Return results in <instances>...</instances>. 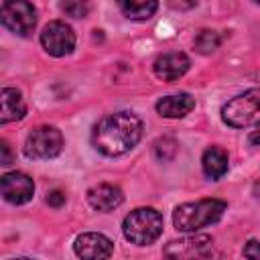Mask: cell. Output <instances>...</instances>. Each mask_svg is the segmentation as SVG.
Returning <instances> with one entry per match:
<instances>
[{
  "instance_id": "6da1fadb",
  "label": "cell",
  "mask_w": 260,
  "mask_h": 260,
  "mask_svg": "<svg viewBox=\"0 0 260 260\" xmlns=\"http://www.w3.org/2000/svg\"><path fill=\"white\" fill-rule=\"evenodd\" d=\"M142 138V120L132 112L102 116L91 130V144L106 156H120L132 150Z\"/></svg>"
},
{
  "instance_id": "7a4b0ae2",
  "label": "cell",
  "mask_w": 260,
  "mask_h": 260,
  "mask_svg": "<svg viewBox=\"0 0 260 260\" xmlns=\"http://www.w3.org/2000/svg\"><path fill=\"white\" fill-rule=\"evenodd\" d=\"M225 201L221 199H199L191 203H181L173 211V223L179 232L193 234L221 219L225 211Z\"/></svg>"
},
{
  "instance_id": "3957f363",
  "label": "cell",
  "mask_w": 260,
  "mask_h": 260,
  "mask_svg": "<svg viewBox=\"0 0 260 260\" xmlns=\"http://www.w3.org/2000/svg\"><path fill=\"white\" fill-rule=\"evenodd\" d=\"M124 238L136 246H148L162 232V215L154 207H136L122 221Z\"/></svg>"
},
{
  "instance_id": "277c9868",
  "label": "cell",
  "mask_w": 260,
  "mask_h": 260,
  "mask_svg": "<svg viewBox=\"0 0 260 260\" xmlns=\"http://www.w3.org/2000/svg\"><path fill=\"white\" fill-rule=\"evenodd\" d=\"M221 120L232 128L260 126V87H252L232 98L221 108Z\"/></svg>"
},
{
  "instance_id": "5b68a950",
  "label": "cell",
  "mask_w": 260,
  "mask_h": 260,
  "mask_svg": "<svg viewBox=\"0 0 260 260\" xmlns=\"http://www.w3.org/2000/svg\"><path fill=\"white\" fill-rule=\"evenodd\" d=\"M63 150V134L55 126H37L24 140V154L28 158H55Z\"/></svg>"
},
{
  "instance_id": "8992f818",
  "label": "cell",
  "mask_w": 260,
  "mask_h": 260,
  "mask_svg": "<svg viewBox=\"0 0 260 260\" xmlns=\"http://www.w3.org/2000/svg\"><path fill=\"white\" fill-rule=\"evenodd\" d=\"M0 20L10 32L28 37L37 26V10L28 0H4Z\"/></svg>"
},
{
  "instance_id": "52a82bcc",
  "label": "cell",
  "mask_w": 260,
  "mask_h": 260,
  "mask_svg": "<svg viewBox=\"0 0 260 260\" xmlns=\"http://www.w3.org/2000/svg\"><path fill=\"white\" fill-rule=\"evenodd\" d=\"M43 49L53 57H65L75 49V32L63 20L49 22L41 32Z\"/></svg>"
},
{
  "instance_id": "ba28073f",
  "label": "cell",
  "mask_w": 260,
  "mask_h": 260,
  "mask_svg": "<svg viewBox=\"0 0 260 260\" xmlns=\"http://www.w3.org/2000/svg\"><path fill=\"white\" fill-rule=\"evenodd\" d=\"M165 256L169 258H205L213 254V240L203 234L185 236L181 240H173L165 246Z\"/></svg>"
},
{
  "instance_id": "9c48e42d",
  "label": "cell",
  "mask_w": 260,
  "mask_h": 260,
  "mask_svg": "<svg viewBox=\"0 0 260 260\" xmlns=\"http://www.w3.org/2000/svg\"><path fill=\"white\" fill-rule=\"evenodd\" d=\"M0 193H2V197L8 203L22 205V203L32 199L35 183H32V179L26 173L12 171V173L2 175V179H0Z\"/></svg>"
},
{
  "instance_id": "30bf717a",
  "label": "cell",
  "mask_w": 260,
  "mask_h": 260,
  "mask_svg": "<svg viewBox=\"0 0 260 260\" xmlns=\"http://www.w3.org/2000/svg\"><path fill=\"white\" fill-rule=\"evenodd\" d=\"M73 250L79 258L85 260H98V258H110L114 252V244L110 238L98 232H85L75 238Z\"/></svg>"
},
{
  "instance_id": "8fae6325",
  "label": "cell",
  "mask_w": 260,
  "mask_h": 260,
  "mask_svg": "<svg viewBox=\"0 0 260 260\" xmlns=\"http://www.w3.org/2000/svg\"><path fill=\"white\" fill-rule=\"evenodd\" d=\"M191 67V59L181 53V51H171V53H162L154 59L152 63V71L158 79L162 81H177L181 79Z\"/></svg>"
},
{
  "instance_id": "7c38bea8",
  "label": "cell",
  "mask_w": 260,
  "mask_h": 260,
  "mask_svg": "<svg viewBox=\"0 0 260 260\" xmlns=\"http://www.w3.org/2000/svg\"><path fill=\"white\" fill-rule=\"evenodd\" d=\"M122 201H124L122 189L112 183H100L87 189V203L98 211H112L120 207Z\"/></svg>"
},
{
  "instance_id": "4fadbf2b",
  "label": "cell",
  "mask_w": 260,
  "mask_h": 260,
  "mask_svg": "<svg viewBox=\"0 0 260 260\" xmlns=\"http://www.w3.org/2000/svg\"><path fill=\"white\" fill-rule=\"evenodd\" d=\"M195 108V98L191 93H175L165 95L156 102V112L162 118H183Z\"/></svg>"
},
{
  "instance_id": "5bb4252c",
  "label": "cell",
  "mask_w": 260,
  "mask_h": 260,
  "mask_svg": "<svg viewBox=\"0 0 260 260\" xmlns=\"http://www.w3.org/2000/svg\"><path fill=\"white\" fill-rule=\"evenodd\" d=\"M0 104H2L0 106V122L2 124L16 122V120L24 118V114H26L24 100L16 87H4L0 93Z\"/></svg>"
},
{
  "instance_id": "9a60e30c",
  "label": "cell",
  "mask_w": 260,
  "mask_h": 260,
  "mask_svg": "<svg viewBox=\"0 0 260 260\" xmlns=\"http://www.w3.org/2000/svg\"><path fill=\"white\" fill-rule=\"evenodd\" d=\"M228 165H230V156L228 150L221 146H207L203 150L201 156V169L205 173V177L217 181L228 173Z\"/></svg>"
},
{
  "instance_id": "2e32d148",
  "label": "cell",
  "mask_w": 260,
  "mask_h": 260,
  "mask_svg": "<svg viewBox=\"0 0 260 260\" xmlns=\"http://www.w3.org/2000/svg\"><path fill=\"white\" fill-rule=\"evenodd\" d=\"M120 12L130 20H148L156 8L158 0H116Z\"/></svg>"
},
{
  "instance_id": "e0dca14e",
  "label": "cell",
  "mask_w": 260,
  "mask_h": 260,
  "mask_svg": "<svg viewBox=\"0 0 260 260\" xmlns=\"http://www.w3.org/2000/svg\"><path fill=\"white\" fill-rule=\"evenodd\" d=\"M193 45H195L197 53H201V55H209V53H213L215 49H219V45H221V37H219V32H215V30L203 28V30H199L197 37L193 39Z\"/></svg>"
},
{
  "instance_id": "ac0fdd59",
  "label": "cell",
  "mask_w": 260,
  "mask_h": 260,
  "mask_svg": "<svg viewBox=\"0 0 260 260\" xmlns=\"http://www.w3.org/2000/svg\"><path fill=\"white\" fill-rule=\"evenodd\" d=\"M61 10L71 18H85L89 12V0H61Z\"/></svg>"
},
{
  "instance_id": "d6986e66",
  "label": "cell",
  "mask_w": 260,
  "mask_h": 260,
  "mask_svg": "<svg viewBox=\"0 0 260 260\" xmlns=\"http://www.w3.org/2000/svg\"><path fill=\"white\" fill-rule=\"evenodd\" d=\"M175 152H177V142L173 138L162 136L154 142V154L158 160H171L175 156Z\"/></svg>"
},
{
  "instance_id": "ffe728a7",
  "label": "cell",
  "mask_w": 260,
  "mask_h": 260,
  "mask_svg": "<svg viewBox=\"0 0 260 260\" xmlns=\"http://www.w3.org/2000/svg\"><path fill=\"white\" fill-rule=\"evenodd\" d=\"M242 254H244L246 258H256V260H260V242H258V240H250V242L244 246Z\"/></svg>"
},
{
  "instance_id": "44dd1931",
  "label": "cell",
  "mask_w": 260,
  "mask_h": 260,
  "mask_svg": "<svg viewBox=\"0 0 260 260\" xmlns=\"http://www.w3.org/2000/svg\"><path fill=\"white\" fill-rule=\"evenodd\" d=\"M47 203H49L51 207H61V205L65 203V193H63L61 189H53V191H49V195H47Z\"/></svg>"
},
{
  "instance_id": "7402d4cb",
  "label": "cell",
  "mask_w": 260,
  "mask_h": 260,
  "mask_svg": "<svg viewBox=\"0 0 260 260\" xmlns=\"http://www.w3.org/2000/svg\"><path fill=\"white\" fill-rule=\"evenodd\" d=\"M167 4L175 10H189V8L197 6V0H167Z\"/></svg>"
},
{
  "instance_id": "603a6c76",
  "label": "cell",
  "mask_w": 260,
  "mask_h": 260,
  "mask_svg": "<svg viewBox=\"0 0 260 260\" xmlns=\"http://www.w3.org/2000/svg\"><path fill=\"white\" fill-rule=\"evenodd\" d=\"M0 150H2V158H0V165L8 167V165L12 162V152H10V146H8V142H6V140H2V142H0Z\"/></svg>"
},
{
  "instance_id": "cb8c5ba5",
  "label": "cell",
  "mask_w": 260,
  "mask_h": 260,
  "mask_svg": "<svg viewBox=\"0 0 260 260\" xmlns=\"http://www.w3.org/2000/svg\"><path fill=\"white\" fill-rule=\"evenodd\" d=\"M252 144H260V126H258V130H254L252 134H250V138H248Z\"/></svg>"
},
{
  "instance_id": "d4e9b609",
  "label": "cell",
  "mask_w": 260,
  "mask_h": 260,
  "mask_svg": "<svg viewBox=\"0 0 260 260\" xmlns=\"http://www.w3.org/2000/svg\"><path fill=\"white\" fill-rule=\"evenodd\" d=\"M256 2H258V4H260V0H256Z\"/></svg>"
}]
</instances>
